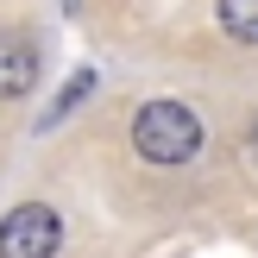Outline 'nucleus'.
Returning a JSON list of instances; mask_svg holds the SVG:
<instances>
[{"label":"nucleus","mask_w":258,"mask_h":258,"mask_svg":"<svg viewBox=\"0 0 258 258\" xmlns=\"http://www.w3.org/2000/svg\"><path fill=\"white\" fill-rule=\"evenodd\" d=\"M133 145H139L145 164L176 170V164H189L202 151V120H196V107H183V101H145V107L133 113Z\"/></svg>","instance_id":"obj_1"},{"label":"nucleus","mask_w":258,"mask_h":258,"mask_svg":"<svg viewBox=\"0 0 258 258\" xmlns=\"http://www.w3.org/2000/svg\"><path fill=\"white\" fill-rule=\"evenodd\" d=\"M57 246H63L57 208H44V202L7 208V221H0V258H57Z\"/></svg>","instance_id":"obj_2"},{"label":"nucleus","mask_w":258,"mask_h":258,"mask_svg":"<svg viewBox=\"0 0 258 258\" xmlns=\"http://www.w3.org/2000/svg\"><path fill=\"white\" fill-rule=\"evenodd\" d=\"M38 82V44L25 32H0V101H19Z\"/></svg>","instance_id":"obj_3"},{"label":"nucleus","mask_w":258,"mask_h":258,"mask_svg":"<svg viewBox=\"0 0 258 258\" xmlns=\"http://www.w3.org/2000/svg\"><path fill=\"white\" fill-rule=\"evenodd\" d=\"M214 19H221V32L233 44H258V0H221Z\"/></svg>","instance_id":"obj_4"},{"label":"nucleus","mask_w":258,"mask_h":258,"mask_svg":"<svg viewBox=\"0 0 258 258\" xmlns=\"http://www.w3.org/2000/svg\"><path fill=\"white\" fill-rule=\"evenodd\" d=\"M88 88H95V70H76V82H70V88H63V95H57V101H50V113H44V120H38V126H57V120H63V113H70V107H76V101H82V95H88Z\"/></svg>","instance_id":"obj_5"},{"label":"nucleus","mask_w":258,"mask_h":258,"mask_svg":"<svg viewBox=\"0 0 258 258\" xmlns=\"http://www.w3.org/2000/svg\"><path fill=\"white\" fill-rule=\"evenodd\" d=\"M252 158H258V120H252Z\"/></svg>","instance_id":"obj_6"}]
</instances>
